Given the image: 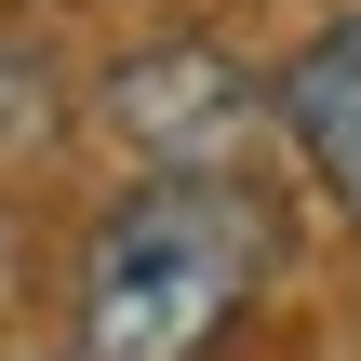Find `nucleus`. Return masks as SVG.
Here are the masks:
<instances>
[{
	"label": "nucleus",
	"mask_w": 361,
	"mask_h": 361,
	"mask_svg": "<svg viewBox=\"0 0 361 361\" xmlns=\"http://www.w3.org/2000/svg\"><path fill=\"white\" fill-rule=\"evenodd\" d=\"M281 228L241 174H134L80 228L67 281V348L80 361H214L228 322L255 308Z\"/></svg>",
	"instance_id": "f257e3e1"
},
{
	"label": "nucleus",
	"mask_w": 361,
	"mask_h": 361,
	"mask_svg": "<svg viewBox=\"0 0 361 361\" xmlns=\"http://www.w3.org/2000/svg\"><path fill=\"white\" fill-rule=\"evenodd\" d=\"M107 121L134 134L147 174H241V134L281 121V107H268L214 40H161V54H134V67L107 80Z\"/></svg>",
	"instance_id": "f03ea898"
},
{
	"label": "nucleus",
	"mask_w": 361,
	"mask_h": 361,
	"mask_svg": "<svg viewBox=\"0 0 361 361\" xmlns=\"http://www.w3.org/2000/svg\"><path fill=\"white\" fill-rule=\"evenodd\" d=\"M268 107H281L295 161L322 174V201L361 228V13H335V27H322V40L281 67V94H268Z\"/></svg>",
	"instance_id": "7ed1b4c3"
}]
</instances>
